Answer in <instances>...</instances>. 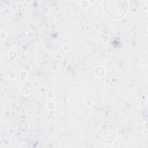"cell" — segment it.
I'll list each match as a JSON object with an SVG mask.
<instances>
[{"label":"cell","instance_id":"obj_1","mask_svg":"<svg viewBox=\"0 0 148 148\" xmlns=\"http://www.w3.org/2000/svg\"><path fill=\"white\" fill-rule=\"evenodd\" d=\"M103 9L106 14L110 17L119 19L123 17L127 11V1H105L103 3Z\"/></svg>","mask_w":148,"mask_h":148},{"label":"cell","instance_id":"obj_2","mask_svg":"<svg viewBox=\"0 0 148 148\" xmlns=\"http://www.w3.org/2000/svg\"><path fill=\"white\" fill-rule=\"evenodd\" d=\"M98 137L99 140L105 144L111 143L116 139V130L112 125L103 124L98 131Z\"/></svg>","mask_w":148,"mask_h":148}]
</instances>
